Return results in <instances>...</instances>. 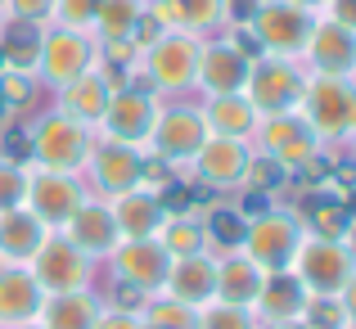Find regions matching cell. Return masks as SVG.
<instances>
[{"label": "cell", "mask_w": 356, "mask_h": 329, "mask_svg": "<svg viewBox=\"0 0 356 329\" xmlns=\"http://www.w3.org/2000/svg\"><path fill=\"white\" fill-rule=\"evenodd\" d=\"M293 113L316 131L325 149L348 145L356 131V77H312L307 72Z\"/></svg>", "instance_id": "1"}, {"label": "cell", "mask_w": 356, "mask_h": 329, "mask_svg": "<svg viewBox=\"0 0 356 329\" xmlns=\"http://www.w3.org/2000/svg\"><path fill=\"white\" fill-rule=\"evenodd\" d=\"M90 145H95V127L68 118L63 109H50L45 118L32 122V131H27V163L41 167V172L77 176L81 167H86Z\"/></svg>", "instance_id": "2"}, {"label": "cell", "mask_w": 356, "mask_h": 329, "mask_svg": "<svg viewBox=\"0 0 356 329\" xmlns=\"http://www.w3.org/2000/svg\"><path fill=\"white\" fill-rule=\"evenodd\" d=\"M199 41L203 36L181 32V27H167L154 41L140 50V72H145V86L167 90V95H181V90H194V72H199Z\"/></svg>", "instance_id": "3"}, {"label": "cell", "mask_w": 356, "mask_h": 329, "mask_svg": "<svg viewBox=\"0 0 356 329\" xmlns=\"http://www.w3.org/2000/svg\"><path fill=\"white\" fill-rule=\"evenodd\" d=\"M307 68L293 59V54H252L248 63V81H243L239 95L257 109V118H270V113H289L302 95Z\"/></svg>", "instance_id": "4"}, {"label": "cell", "mask_w": 356, "mask_h": 329, "mask_svg": "<svg viewBox=\"0 0 356 329\" xmlns=\"http://www.w3.org/2000/svg\"><path fill=\"white\" fill-rule=\"evenodd\" d=\"M252 149H257L261 158H270V163H280L289 176L293 172H312V167L321 163V154H325V145L316 140V131L307 127L293 109L261 118L257 131H252Z\"/></svg>", "instance_id": "5"}, {"label": "cell", "mask_w": 356, "mask_h": 329, "mask_svg": "<svg viewBox=\"0 0 356 329\" xmlns=\"http://www.w3.org/2000/svg\"><path fill=\"white\" fill-rule=\"evenodd\" d=\"M302 289L312 298H339L348 275L356 271V252L348 248V239H321V234H302L293 262H289Z\"/></svg>", "instance_id": "6"}, {"label": "cell", "mask_w": 356, "mask_h": 329, "mask_svg": "<svg viewBox=\"0 0 356 329\" xmlns=\"http://www.w3.org/2000/svg\"><path fill=\"white\" fill-rule=\"evenodd\" d=\"M302 221L298 212H284V208H270L261 217H252L243 225V239H239V252L248 262H257L261 271H289L298 243H302Z\"/></svg>", "instance_id": "7"}, {"label": "cell", "mask_w": 356, "mask_h": 329, "mask_svg": "<svg viewBox=\"0 0 356 329\" xmlns=\"http://www.w3.org/2000/svg\"><path fill=\"white\" fill-rule=\"evenodd\" d=\"M203 140H208V122H203L199 109L167 104V109H158V118H154V131H149L145 154L158 158V163H167L176 172V167L194 163V154L203 149Z\"/></svg>", "instance_id": "8"}, {"label": "cell", "mask_w": 356, "mask_h": 329, "mask_svg": "<svg viewBox=\"0 0 356 329\" xmlns=\"http://www.w3.org/2000/svg\"><path fill=\"white\" fill-rule=\"evenodd\" d=\"M158 95L149 86H113L108 95V109L99 118V140H118V145H131V149H145L149 145V131H154V118H158Z\"/></svg>", "instance_id": "9"}, {"label": "cell", "mask_w": 356, "mask_h": 329, "mask_svg": "<svg viewBox=\"0 0 356 329\" xmlns=\"http://www.w3.org/2000/svg\"><path fill=\"white\" fill-rule=\"evenodd\" d=\"M95 32H77V27H54L45 23L41 32V59H36V77L45 86H68L72 77L95 68Z\"/></svg>", "instance_id": "10"}, {"label": "cell", "mask_w": 356, "mask_h": 329, "mask_svg": "<svg viewBox=\"0 0 356 329\" xmlns=\"http://www.w3.org/2000/svg\"><path fill=\"white\" fill-rule=\"evenodd\" d=\"M312 23H316V14L302 9V5H293V0H261V5L252 9V18H248V36H252L257 50L293 54L298 59V50H302Z\"/></svg>", "instance_id": "11"}, {"label": "cell", "mask_w": 356, "mask_h": 329, "mask_svg": "<svg viewBox=\"0 0 356 329\" xmlns=\"http://www.w3.org/2000/svg\"><path fill=\"white\" fill-rule=\"evenodd\" d=\"M86 181L99 199H118L127 190H140L145 185V149H131V145H118V140H99L90 145L86 154Z\"/></svg>", "instance_id": "12"}, {"label": "cell", "mask_w": 356, "mask_h": 329, "mask_svg": "<svg viewBox=\"0 0 356 329\" xmlns=\"http://www.w3.org/2000/svg\"><path fill=\"white\" fill-rule=\"evenodd\" d=\"M27 271L41 284V294H77V289H90V257L77 243L63 239L59 230L45 234V243L27 262Z\"/></svg>", "instance_id": "13"}, {"label": "cell", "mask_w": 356, "mask_h": 329, "mask_svg": "<svg viewBox=\"0 0 356 329\" xmlns=\"http://www.w3.org/2000/svg\"><path fill=\"white\" fill-rule=\"evenodd\" d=\"M298 63L312 77H356V32H348L343 23H334L325 14H316L302 50H298Z\"/></svg>", "instance_id": "14"}, {"label": "cell", "mask_w": 356, "mask_h": 329, "mask_svg": "<svg viewBox=\"0 0 356 329\" xmlns=\"http://www.w3.org/2000/svg\"><path fill=\"white\" fill-rule=\"evenodd\" d=\"M86 199H90L86 185H81L77 176H68V172H41V167L27 172V199H23V208L32 212L45 230H63L68 217Z\"/></svg>", "instance_id": "15"}, {"label": "cell", "mask_w": 356, "mask_h": 329, "mask_svg": "<svg viewBox=\"0 0 356 329\" xmlns=\"http://www.w3.org/2000/svg\"><path fill=\"white\" fill-rule=\"evenodd\" d=\"M248 63H252V54L243 50L235 36H203L194 86L203 95H239L243 81H248Z\"/></svg>", "instance_id": "16"}, {"label": "cell", "mask_w": 356, "mask_h": 329, "mask_svg": "<svg viewBox=\"0 0 356 329\" xmlns=\"http://www.w3.org/2000/svg\"><path fill=\"white\" fill-rule=\"evenodd\" d=\"M108 262H113V271H118V284H131L145 298L163 294L167 271H172V257H167V248L154 234H149V239H122L118 248L108 252Z\"/></svg>", "instance_id": "17"}, {"label": "cell", "mask_w": 356, "mask_h": 329, "mask_svg": "<svg viewBox=\"0 0 356 329\" xmlns=\"http://www.w3.org/2000/svg\"><path fill=\"white\" fill-rule=\"evenodd\" d=\"M252 158H257V149H252V140H226V136H208L203 140V149L194 154V176H199L203 185H212V190H235L243 185V176H248Z\"/></svg>", "instance_id": "18"}, {"label": "cell", "mask_w": 356, "mask_h": 329, "mask_svg": "<svg viewBox=\"0 0 356 329\" xmlns=\"http://www.w3.org/2000/svg\"><path fill=\"white\" fill-rule=\"evenodd\" d=\"M59 234H63L68 243H77V248L86 252L90 262H95V257H108V252L122 243L108 199H86V203H81V208L68 217V225H63Z\"/></svg>", "instance_id": "19"}, {"label": "cell", "mask_w": 356, "mask_h": 329, "mask_svg": "<svg viewBox=\"0 0 356 329\" xmlns=\"http://www.w3.org/2000/svg\"><path fill=\"white\" fill-rule=\"evenodd\" d=\"M163 294H172L185 307H203L217 298V257L212 252H190V257H172Z\"/></svg>", "instance_id": "20"}, {"label": "cell", "mask_w": 356, "mask_h": 329, "mask_svg": "<svg viewBox=\"0 0 356 329\" xmlns=\"http://www.w3.org/2000/svg\"><path fill=\"white\" fill-rule=\"evenodd\" d=\"M108 208H113V221H118L122 239H149V234H158V225H163V217H167L163 194L149 190V185L108 199Z\"/></svg>", "instance_id": "21"}, {"label": "cell", "mask_w": 356, "mask_h": 329, "mask_svg": "<svg viewBox=\"0 0 356 329\" xmlns=\"http://www.w3.org/2000/svg\"><path fill=\"white\" fill-rule=\"evenodd\" d=\"M108 95H113V81H108V72L95 63L90 72H81L68 86H59V109L68 113V118L86 122V127H99V118H104V109H108Z\"/></svg>", "instance_id": "22"}, {"label": "cell", "mask_w": 356, "mask_h": 329, "mask_svg": "<svg viewBox=\"0 0 356 329\" xmlns=\"http://www.w3.org/2000/svg\"><path fill=\"white\" fill-rule=\"evenodd\" d=\"M41 303H45V294L32 280V271L27 266H0V329L36 321Z\"/></svg>", "instance_id": "23"}, {"label": "cell", "mask_w": 356, "mask_h": 329, "mask_svg": "<svg viewBox=\"0 0 356 329\" xmlns=\"http://www.w3.org/2000/svg\"><path fill=\"white\" fill-rule=\"evenodd\" d=\"M307 298H312V294L302 289V280H298L293 271H266L252 312H257L261 325H270V321H298L302 307H307Z\"/></svg>", "instance_id": "24"}, {"label": "cell", "mask_w": 356, "mask_h": 329, "mask_svg": "<svg viewBox=\"0 0 356 329\" xmlns=\"http://www.w3.org/2000/svg\"><path fill=\"white\" fill-rule=\"evenodd\" d=\"M45 234L50 230L27 208H5L0 212V266H27L45 243Z\"/></svg>", "instance_id": "25"}, {"label": "cell", "mask_w": 356, "mask_h": 329, "mask_svg": "<svg viewBox=\"0 0 356 329\" xmlns=\"http://www.w3.org/2000/svg\"><path fill=\"white\" fill-rule=\"evenodd\" d=\"M90 32L95 36H136L140 45H149L158 32H167V27H158L154 18H149L145 0H99Z\"/></svg>", "instance_id": "26"}, {"label": "cell", "mask_w": 356, "mask_h": 329, "mask_svg": "<svg viewBox=\"0 0 356 329\" xmlns=\"http://www.w3.org/2000/svg\"><path fill=\"white\" fill-rule=\"evenodd\" d=\"M266 271L257 262H248L243 252H221L217 257V303H235V307H252L261 294Z\"/></svg>", "instance_id": "27"}, {"label": "cell", "mask_w": 356, "mask_h": 329, "mask_svg": "<svg viewBox=\"0 0 356 329\" xmlns=\"http://www.w3.org/2000/svg\"><path fill=\"white\" fill-rule=\"evenodd\" d=\"M203 122H208V136H226V140H252L257 131V109L243 95H203Z\"/></svg>", "instance_id": "28"}, {"label": "cell", "mask_w": 356, "mask_h": 329, "mask_svg": "<svg viewBox=\"0 0 356 329\" xmlns=\"http://www.w3.org/2000/svg\"><path fill=\"white\" fill-rule=\"evenodd\" d=\"M99 316V298L90 289H77V294H45L41 312H36V325L41 329H90Z\"/></svg>", "instance_id": "29"}, {"label": "cell", "mask_w": 356, "mask_h": 329, "mask_svg": "<svg viewBox=\"0 0 356 329\" xmlns=\"http://www.w3.org/2000/svg\"><path fill=\"white\" fill-rule=\"evenodd\" d=\"M41 23L27 18H5L0 23V68H18V72H36L41 59Z\"/></svg>", "instance_id": "30"}, {"label": "cell", "mask_w": 356, "mask_h": 329, "mask_svg": "<svg viewBox=\"0 0 356 329\" xmlns=\"http://www.w3.org/2000/svg\"><path fill=\"white\" fill-rule=\"evenodd\" d=\"M199 221H203V239H208V252H212V257L235 252L239 239H243V225H248L243 208H230V203H212L208 212H199Z\"/></svg>", "instance_id": "31"}, {"label": "cell", "mask_w": 356, "mask_h": 329, "mask_svg": "<svg viewBox=\"0 0 356 329\" xmlns=\"http://www.w3.org/2000/svg\"><path fill=\"white\" fill-rule=\"evenodd\" d=\"M154 239L167 248V257H190V252H208V239H203V221H199V212H167Z\"/></svg>", "instance_id": "32"}, {"label": "cell", "mask_w": 356, "mask_h": 329, "mask_svg": "<svg viewBox=\"0 0 356 329\" xmlns=\"http://www.w3.org/2000/svg\"><path fill=\"white\" fill-rule=\"evenodd\" d=\"M302 221V230L307 234H321V239H348V230H352V208L343 199H316V208L307 212V217H298Z\"/></svg>", "instance_id": "33"}, {"label": "cell", "mask_w": 356, "mask_h": 329, "mask_svg": "<svg viewBox=\"0 0 356 329\" xmlns=\"http://www.w3.org/2000/svg\"><path fill=\"white\" fill-rule=\"evenodd\" d=\"M194 321H199V307L176 303L172 294H154L140 307V325L145 329H194Z\"/></svg>", "instance_id": "34"}, {"label": "cell", "mask_w": 356, "mask_h": 329, "mask_svg": "<svg viewBox=\"0 0 356 329\" xmlns=\"http://www.w3.org/2000/svg\"><path fill=\"white\" fill-rule=\"evenodd\" d=\"M194 329H261L257 312L252 307H235V303H203L199 307V321H194Z\"/></svg>", "instance_id": "35"}, {"label": "cell", "mask_w": 356, "mask_h": 329, "mask_svg": "<svg viewBox=\"0 0 356 329\" xmlns=\"http://www.w3.org/2000/svg\"><path fill=\"white\" fill-rule=\"evenodd\" d=\"M36 72H18V68H0V104H5L9 113L27 109L36 99Z\"/></svg>", "instance_id": "36"}, {"label": "cell", "mask_w": 356, "mask_h": 329, "mask_svg": "<svg viewBox=\"0 0 356 329\" xmlns=\"http://www.w3.org/2000/svg\"><path fill=\"white\" fill-rule=\"evenodd\" d=\"M27 172H32V163L0 158V212H5V208H23V199H27Z\"/></svg>", "instance_id": "37"}, {"label": "cell", "mask_w": 356, "mask_h": 329, "mask_svg": "<svg viewBox=\"0 0 356 329\" xmlns=\"http://www.w3.org/2000/svg\"><path fill=\"white\" fill-rule=\"evenodd\" d=\"M95 9H99V0H54L50 5V23L90 32V27H95Z\"/></svg>", "instance_id": "38"}, {"label": "cell", "mask_w": 356, "mask_h": 329, "mask_svg": "<svg viewBox=\"0 0 356 329\" xmlns=\"http://www.w3.org/2000/svg\"><path fill=\"white\" fill-rule=\"evenodd\" d=\"M302 321L312 329H348V321H343V307L339 298H307L302 307Z\"/></svg>", "instance_id": "39"}, {"label": "cell", "mask_w": 356, "mask_h": 329, "mask_svg": "<svg viewBox=\"0 0 356 329\" xmlns=\"http://www.w3.org/2000/svg\"><path fill=\"white\" fill-rule=\"evenodd\" d=\"M50 5L54 0H0L5 18H27V23H50Z\"/></svg>", "instance_id": "40"}, {"label": "cell", "mask_w": 356, "mask_h": 329, "mask_svg": "<svg viewBox=\"0 0 356 329\" xmlns=\"http://www.w3.org/2000/svg\"><path fill=\"white\" fill-rule=\"evenodd\" d=\"M90 329H145V325H140L136 312H113V307L99 303V316H95V325H90Z\"/></svg>", "instance_id": "41"}, {"label": "cell", "mask_w": 356, "mask_h": 329, "mask_svg": "<svg viewBox=\"0 0 356 329\" xmlns=\"http://www.w3.org/2000/svg\"><path fill=\"white\" fill-rule=\"evenodd\" d=\"M321 14H325V18H334V23H343L348 32H356V0H325Z\"/></svg>", "instance_id": "42"}, {"label": "cell", "mask_w": 356, "mask_h": 329, "mask_svg": "<svg viewBox=\"0 0 356 329\" xmlns=\"http://www.w3.org/2000/svg\"><path fill=\"white\" fill-rule=\"evenodd\" d=\"M339 307H343V321H348V329H356V271L348 275V284H343Z\"/></svg>", "instance_id": "43"}, {"label": "cell", "mask_w": 356, "mask_h": 329, "mask_svg": "<svg viewBox=\"0 0 356 329\" xmlns=\"http://www.w3.org/2000/svg\"><path fill=\"white\" fill-rule=\"evenodd\" d=\"M261 329H312V325L298 316V321H270V325H261Z\"/></svg>", "instance_id": "44"}, {"label": "cell", "mask_w": 356, "mask_h": 329, "mask_svg": "<svg viewBox=\"0 0 356 329\" xmlns=\"http://www.w3.org/2000/svg\"><path fill=\"white\" fill-rule=\"evenodd\" d=\"M293 5H302V9H312V14H321V9H325V0H293Z\"/></svg>", "instance_id": "45"}, {"label": "cell", "mask_w": 356, "mask_h": 329, "mask_svg": "<svg viewBox=\"0 0 356 329\" xmlns=\"http://www.w3.org/2000/svg\"><path fill=\"white\" fill-rule=\"evenodd\" d=\"M14 329H41V325H36V321H27V325H14Z\"/></svg>", "instance_id": "46"}, {"label": "cell", "mask_w": 356, "mask_h": 329, "mask_svg": "<svg viewBox=\"0 0 356 329\" xmlns=\"http://www.w3.org/2000/svg\"><path fill=\"white\" fill-rule=\"evenodd\" d=\"M348 145H356V131H352V140H348Z\"/></svg>", "instance_id": "47"}, {"label": "cell", "mask_w": 356, "mask_h": 329, "mask_svg": "<svg viewBox=\"0 0 356 329\" xmlns=\"http://www.w3.org/2000/svg\"><path fill=\"white\" fill-rule=\"evenodd\" d=\"M0 23H5V9H0Z\"/></svg>", "instance_id": "48"}]
</instances>
